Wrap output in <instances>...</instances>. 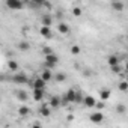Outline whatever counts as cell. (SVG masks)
Returning <instances> with one entry per match:
<instances>
[{
    "label": "cell",
    "mask_w": 128,
    "mask_h": 128,
    "mask_svg": "<svg viewBox=\"0 0 128 128\" xmlns=\"http://www.w3.org/2000/svg\"><path fill=\"white\" fill-rule=\"evenodd\" d=\"M6 8L11 11H20L24 8V2L23 0H6Z\"/></svg>",
    "instance_id": "1"
},
{
    "label": "cell",
    "mask_w": 128,
    "mask_h": 128,
    "mask_svg": "<svg viewBox=\"0 0 128 128\" xmlns=\"http://www.w3.org/2000/svg\"><path fill=\"white\" fill-rule=\"evenodd\" d=\"M11 82L15 83V84H26V83L29 82V78H27V76H26L24 72H15V74L11 77Z\"/></svg>",
    "instance_id": "2"
},
{
    "label": "cell",
    "mask_w": 128,
    "mask_h": 128,
    "mask_svg": "<svg viewBox=\"0 0 128 128\" xmlns=\"http://www.w3.org/2000/svg\"><path fill=\"white\" fill-rule=\"evenodd\" d=\"M27 83L32 86V89L33 88H36V89H45V86H47V82L42 80L41 77H35V78H32V82H27Z\"/></svg>",
    "instance_id": "3"
},
{
    "label": "cell",
    "mask_w": 128,
    "mask_h": 128,
    "mask_svg": "<svg viewBox=\"0 0 128 128\" xmlns=\"http://www.w3.org/2000/svg\"><path fill=\"white\" fill-rule=\"evenodd\" d=\"M89 119H90V122H92V124H101V122L104 120V114H102V112H101V110H98V112L92 113V114L89 116Z\"/></svg>",
    "instance_id": "4"
},
{
    "label": "cell",
    "mask_w": 128,
    "mask_h": 128,
    "mask_svg": "<svg viewBox=\"0 0 128 128\" xmlns=\"http://www.w3.org/2000/svg\"><path fill=\"white\" fill-rule=\"evenodd\" d=\"M44 95H45V89H36V88H33L32 96H33L35 101H42L44 100Z\"/></svg>",
    "instance_id": "5"
},
{
    "label": "cell",
    "mask_w": 128,
    "mask_h": 128,
    "mask_svg": "<svg viewBox=\"0 0 128 128\" xmlns=\"http://www.w3.org/2000/svg\"><path fill=\"white\" fill-rule=\"evenodd\" d=\"M95 102H96V100H95L92 95H86V96H83V102H82V104H84L86 107L92 108V107L95 106Z\"/></svg>",
    "instance_id": "6"
},
{
    "label": "cell",
    "mask_w": 128,
    "mask_h": 128,
    "mask_svg": "<svg viewBox=\"0 0 128 128\" xmlns=\"http://www.w3.org/2000/svg\"><path fill=\"white\" fill-rule=\"evenodd\" d=\"M57 32H59L60 35H68V33L71 32V27H70L66 23H60V24L57 26Z\"/></svg>",
    "instance_id": "7"
},
{
    "label": "cell",
    "mask_w": 128,
    "mask_h": 128,
    "mask_svg": "<svg viewBox=\"0 0 128 128\" xmlns=\"http://www.w3.org/2000/svg\"><path fill=\"white\" fill-rule=\"evenodd\" d=\"M107 62H108V65H110V66H113V65H119V63H120V57H119L118 54H110L108 59H107Z\"/></svg>",
    "instance_id": "8"
},
{
    "label": "cell",
    "mask_w": 128,
    "mask_h": 128,
    "mask_svg": "<svg viewBox=\"0 0 128 128\" xmlns=\"http://www.w3.org/2000/svg\"><path fill=\"white\" fill-rule=\"evenodd\" d=\"M15 96H17V100L21 101V102H26V101L29 100V95H27V92H24V90H15Z\"/></svg>",
    "instance_id": "9"
},
{
    "label": "cell",
    "mask_w": 128,
    "mask_h": 128,
    "mask_svg": "<svg viewBox=\"0 0 128 128\" xmlns=\"http://www.w3.org/2000/svg\"><path fill=\"white\" fill-rule=\"evenodd\" d=\"M45 56V60L47 62H51V63H56V65H57V63H59V56L53 51V53H50V54H44Z\"/></svg>",
    "instance_id": "10"
},
{
    "label": "cell",
    "mask_w": 128,
    "mask_h": 128,
    "mask_svg": "<svg viewBox=\"0 0 128 128\" xmlns=\"http://www.w3.org/2000/svg\"><path fill=\"white\" fill-rule=\"evenodd\" d=\"M112 8H113L116 12H122V11L125 9V5L120 2V0H114V2L112 3Z\"/></svg>",
    "instance_id": "11"
},
{
    "label": "cell",
    "mask_w": 128,
    "mask_h": 128,
    "mask_svg": "<svg viewBox=\"0 0 128 128\" xmlns=\"http://www.w3.org/2000/svg\"><path fill=\"white\" fill-rule=\"evenodd\" d=\"M18 68H20V65H18V62L17 60H8V70L9 71H12V72H17L18 71Z\"/></svg>",
    "instance_id": "12"
},
{
    "label": "cell",
    "mask_w": 128,
    "mask_h": 128,
    "mask_svg": "<svg viewBox=\"0 0 128 128\" xmlns=\"http://www.w3.org/2000/svg\"><path fill=\"white\" fill-rule=\"evenodd\" d=\"M39 33H41L44 38H51V29H50V26H41Z\"/></svg>",
    "instance_id": "13"
},
{
    "label": "cell",
    "mask_w": 128,
    "mask_h": 128,
    "mask_svg": "<svg viewBox=\"0 0 128 128\" xmlns=\"http://www.w3.org/2000/svg\"><path fill=\"white\" fill-rule=\"evenodd\" d=\"M48 106H50V107H53V108L62 107V106H60V98H59V96H51V98H50V102H48Z\"/></svg>",
    "instance_id": "14"
},
{
    "label": "cell",
    "mask_w": 128,
    "mask_h": 128,
    "mask_svg": "<svg viewBox=\"0 0 128 128\" xmlns=\"http://www.w3.org/2000/svg\"><path fill=\"white\" fill-rule=\"evenodd\" d=\"M41 78L42 80H45V82H50L51 78H53V74H51V71L50 70H42V72H41Z\"/></svg>",
    "instance_id": "15"
},
{
    "label": "cell",
    "mask_w": 128,
    "mask_h": 128,
    "mask_svg": "<svg viewBox=\"0 0 128 128\" xmlns=\"http://www.w3.org/2000/svg\"><path fill=\"white\" fill-rule=\"evenodd\" d=\"M39 113H41L44 118H48V116L51 114V110H50L48 104H42V106H41V110H39Z\"/></svg>",
    "instance_id": "16"
},
{
    "label": "cell",
    "mask_w": 128,
    "mask_h": 128,
    "mask_svg": "<svg viewBox=\"0 0 128 128\" xmlns=\"http://www.w3.org/2000/svg\"><path fill=\"white\" fill-rule=\"evenodd\" d=\"M17 48H18L20 51H27V50L30 48V44H29L27 41H20V42L17 44Z\"/></svg>",
    "instance_id": "17"
},
{
    "label": "cell",
    "mask_w": 128,
    "mask_h": 128,
    "mask_svg": "<svg viewBox=\"0 0 128 128\" xmlns=\"http://www.w3.org/2000/svg\"><path fill=\"white\" fill-rule=\"evenodd\" d=\"M41 23H42V26H51L53 20H51V17H50L48 14H45V15L41 17Z\"/></svg>",
    "instance_id": "18"
},
{
    "label": "cell",
    "mask_w": 128,
    "mask_h": 128,
    "mask_svg": "<svg viewBox=\"0 0 128 128\" xmlns=\"http://www.w3.org/2000/svg\"><path fill=\"white\" fill-rule=\"evenodd\" d=\"M110 94H112L110 89H101V90H100V96H101L102 101H107V100L110 98Z\"/></svg>",
    "instance_id": "19"
},
{
    "label": "cell",
    "mask_w": 128,
    "mask_h": 128,
    "mask_svg": "<svg viewBox=\"0 0 128 128\" xmlns=\"http://www.w3.org/2000/svg\"><path fill=\"white\" fill-rule=\"evenodd\" d=\"M18 114L20 116H29L30 114V108L27 106H21V107H18Z\"/></svg>",
    "instance_id": "20"
},
{
    "label": "cell",
    "mask_w": 128,
    "mask_h": 128,
    "mask_svg": "<svg viewBox=\"0 0 128 128\" xmlns=\"http://www.w3.org/2000/svg\"><path fill=\"white\" fill-rule=\"evenodd\" d=\"M74 95H76V89H70L65 95H63V96L68 100V102H74Z\"/></svg>",
    "instance_id": "21"
},
{
    "label": "cell",
    "mask_w": 128,
    "mask_h": 128,
    "mask_svg": "<svg viewBox=\"0 0 128 128\" xmlns=\"http://www.w3.org/2000/svg\"><path fill=\"white\" fill-rule=\"evenodd\" d=\"M54 80H56L57 83L65 82V80H66V74H63V72H57V74L54 76Z\"/></svg>",
    "instance_id": "22"
},
{
    "label": "cell",
    "mask_w": 128,
    "mask_h": 128,
    "mask_svg": "<svg viewBox=\"0 0 128 128\" xmlns=\"http://www.w3.org/2000/svg\"><path fill=\"white\" fill-rule=\"evenodd\" d=\"M74 102H83V94L82 90H76V95H74Z\"/></svg>",
    "instance_id": "23"
},
{
    "label": "cell",
    "mask_w": 128,
    "mask_h": 128,
    "mask_svg": "<svg viewBox=\"0 0 128 128\" xmlns=\"http://www.w3.org/2000/svg\"><path fill=\"white\" fill-rule=\"evenodd\" d=\"M119 90H120V92H126V90H128V83H126V80H122V82L119 83Z\"/></svg>",
    "instance_id": "24"
},
{
    "label": "cell",
    "mask_w": 128,
    "mask_h": 128,
    "mask_svg": "<svg viewBox=\"0 0 128 128\" xmlns=\"http://www.w3.org/2000/svg\"><path fill=\"white\" fill-rule=\"evenodd\" d=\"M126 112V107H125V104H118L116 106V113H119V114H124Z\"/></svg>",
    "instance_id": "25"
},
{
    "label": "cell",
    "mask_w": 128,
    "mask_h": 128,
    "mask_svg": "<svg viewBox=\"0 0 128 128\" xmlns=\"http://www.w3.org/2000/svg\"><path fill=\"white\" fill-rule=\"evenodd\" d=\"M110 70H112L113 74H119V72L122 71V66H120V63H119V65H113V66H110Z\"/></svg>",
    "instance_id": "26"
},
{
    "label": "cell",
    "mask_w": 128,
    "mask_h": 128,
    "mask_svg": "<svg viewBox=\"0 0 128 128\" xmlns=\"http://www.w3.org/2000/svg\"><path fill=\"white\" fill-rule=\"evenodd\" d=\"M80 51H82V48H80L78 45H72V47H71V54H72V56L80 54Z\"/></svg>",
    "instance_id": "27"
},
{
    "label": "cell",
    "mask_w": 128,
    "mask_h": 128,
    "mask_svg": "<svg viewBox=\"0 0 128 128\" xmlns=\"http://www.w3.org/2000/svg\"><path fill=\"white\" fill-rule=\"evenodd\" d=\"M94 107H96L98 110H102V108H106V101H102V100H101L100 102H95V106H94Z\"/></svg>",
    "instance_id": "28"
},
{
    "label": "cell",
    "mask_w": 128,
    "mask_h": 128,
    "mask_svg": "<svg viewBox=\"0 0 128 128\" xmlns=\"http://www.w3.org/2000/svg\"><path fill=\"white\" fill-rule=\"evenodd\" d=\"M82 14H83V12H82L80 8H72V15H74V17H82Z\"/></svg>",
    "instance_id": "29"
},
{
    "label": "cell",
    "mask_w": 128,
    "mask_h": 128,
    "mask_svg": "<svg viewBox=\"0 0 128 128\" xmlns=\"http://www.w3.org/2000/svg\"><path fill=\"white\" fill-rule=\"evenodd\" d=\"M44 66L47 68V70H53V68H56V63H51V62H44Z\"/></svg>",
    "instance_id": "30"
},
{
    "label": "cell",
    "mask_w": 128,
    "mask_h": 128,
    "mask_svg": "<svg viewBox=\"0 0 128 128\" xmlns=\"http://www.w3.org/2000/svg\"><path fill=\"white\" fill-rule=\"evenodd\" d=\"M42 53L44 54H50V53H53V48L51 47H42Z\"/></svg>",
    "instance_id": "31"
},
{
    "label": "cell",
    "mask_w": 128,
    "mask_h": 128,
    "mask_svg": "<svg viewBox=\"0 0 128 128\" xmlns=\"http://www.w3.org/2000/svg\"><path fill=\"white\" fill-rule=\"evenodd\" d=\"M29 6H30V8H33V9H38V8H39V5H36L33 0H30V2H29Z\"/></svg>",
    "instance_id": "32"
},
{
    "label": "cell",
    "mask_w": 128,
    "mask_h": 128,
    "mask_svg": "<svg viewBox=\"0 0 128 128\" xmlns=\"http://www.w3.org/2000/svg\"><path fill=\"white\" fill-rule=\"evenodd\" d=\"M33 2H35L36 5H39V6H44V3L47 2V0H33Z\"/></svg>",
    "instance_id": "33"
},
{
    "label": "cell",
    "mask_w": 128,
    "mask_h": 128,
    "mask_svg": "<svg viewBox=\"0 0 128 128\" xmlns=\"http://www.w3.org/2000/svg\"><path fill=\"white\" fill-rule=\"evenodd\" d=\"M83 74H84L86 77H89V76H92V71H90V70H84V71H83Z\"/></svg>",
    "instance_id": "34"
},
{
    "label": "cell",
    "mask_w": 128,
    "mask_h": 128,
    "mask_svg": "<svg viewBox=\"0 0 128 128\" xmlns=\"http://www.w3.org/2000/svg\"><path fill=\"white\" fill-rule=\"evenodd\" d=\"M33 126H41V122H33Z\"/></svg>",
    "instance_id": "35"
},
{
    "label": "cell",
    "mask_w": 128,
    "mask_h": 128,
    "mask_svg": "<svg viewBox=\"0 0 128 128\" xmlns=\"http://www.w3.org/2000/svg\"><path fill=\"white\" fill-rule=\"evenodd\" d=\"M0 101H2V96H0Z\"/></svg>",
    "instance_id": "36"
}]
</instances>
